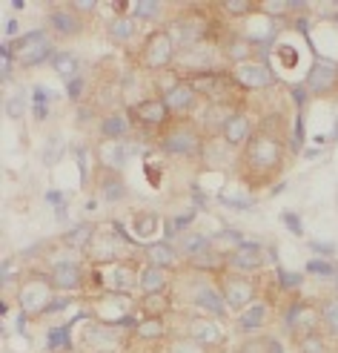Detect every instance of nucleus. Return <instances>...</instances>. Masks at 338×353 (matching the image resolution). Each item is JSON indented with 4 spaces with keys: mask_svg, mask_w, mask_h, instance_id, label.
Masks as SVG:
<instances>
[{
    "mask_svg": "<svg viewBox=\"0 0 338 353\" xmlns=\"http://www.w3.org/2000/svg\"><path fill=\"white\" fill-rule=\"evenodd\" d=\"M264 345H266V353H284V345L278 339H266Z\"/></svg>",
    "mask_w": 338,
    "mask_h": 353,
    "instance_id": "58",
    "label": "nucleus"
},
{
    "mask_svg": "<svg viewBox=\"0 0 338 353\" xmlns=\"http://www.w3.org/2000/svg\"><path fill=\"white\" fill-rule=\"evenodd\" d=\"M49 281H52V288H55L58 293H72L83 285V268L75 261V259H61L55 261L49 268Z\"/></svg>",
    "mask_w": 338,
    "mask_h": 353,
    "instance_id": "13",
    "label": "nucleus"
},
{
    "mask_svg": "<svg viewBox=\"0 0 338 353\" xmlns=\"http://www.w3.org/2000/svg\"><path fill=\"white\" fill-rule=\"evenodd\" d=\"M281 224L287 227V230L293 233V236H304V224H301V219L293 213V210H281Z\"/></svg>",
    "mask_w": 338,
    "mask_h": 353,
    "instance_id": "45",
    "label": "nucleus"
},
{
    "mask_svg": "<svg viewBox=\"0 0 338 353\" xmlns=\"http://www.w3.org/2000/svg\"><path fill=\"white\" fill-rule=\"evenodd\" d=\"M132 115L138 123H144V127H164V123H169L172 112L164 98H144L140 103H135Z\"/></svg>",
    "mask_w": 338,
    "mask_h": 353,
    "instance_id": "17",
    "label": "nucleus"
},
{
    "mask_svg": "<svg viewBox=\"0 0 338 353\" xmlns=\"http://www.w3.org/2000/svg\"><path fill=\"white\" fill-rule=\"evenodd\" d=\"M178 58V43L172 41L169 29H155L147 34L144 41V52H140V63L147 69H164L172 66Z\"/></svg>",
    "mask_w": 338,
    "mask_h": 353,
    "instance_id": "4",
    "label": "nucleus"
},
{
    "mask_svg": "<svg viewBox=\"0 0 338 353\" xmlns=\"http://www.w3.org/2000/svg\"><path fill=\"white\" fill-rule=\"evenodd\" d=\"M83 342L95 350H112L118 345V327L112 325H103V322H95V325H86L83 330Z\"/></svg>",
    "mask_w": 338,
    "mask_h": 353,
    "instance_id": "24",
    "label": "nucleus"
},
{
    "mask_svg": "<svg viewBox=\"0 0 338 353\" xmlns=\"http://www.w3.org/2000/svg\"><path fill=\"white\" fill-rule=\"evenodd\" d=\"M144 259L147 264H155V268H164V270H172L178 261H181V253H178V247L167 239L161 241H149L144 244Z\"/></svg>",
    "mask_w": 338,
    "mask_h": 353,
    "instance_id": "20",
    "label": "nucleus"
},
{
    "mask_svg": "<svg viewBox=\"0 0 338 353\" xmlns=\"http://www.w3.org/2000/svg\"><path fill=\"white\" fill-rule=\"evenodd\" d=\"M101 199L103 201H109V204H118L129 196V190H127V181L120 179V172H106L103 170V179H101Z\"/></svg>",
    "mask_w": 338,
    "mask_h": 353,
    "instance_id": "27",
    "label": "nucleus"
},
{
    "mask_svg": "<svg viewBox=\"0 0 338 353\" xmlns=\"http://www.w3.org/2000/svg\"><path fill=\"white\" fill-rule=\"evenodd\" d=\"M169 353H209V347L198 345V342L189 339V336H181V339H175L169 345Z\"/></svg>",
    "mask_w": 338,
    "mask_h": 353,
    "instance_id": "44",
    "label": "nucleus"
},
{
    "mask_svg": "<svg viewBox=\"0 0 338 353\" xmlns=\"http://www.w3.org/2000/svg\"><path fill=\"white\" fill-rule=\"evenodd\" d=\"M69 305H72V299H66V296H55V299L49 302L46 313H61V310H66Z\"/></svg>",
    "mask_w": 338,
    "mask_h": 353,
    "instance_id": "54",
    "label": "nucleus"
},
{
    "mask_svg": "<svg viewBox=\"0 0 338 353\" xmlns=\"http://www.w3.org/2000/svg\"><path fill=\"white\" fill-rule=\"evenodd\" d=\"M241 161H244L246 170L270 175V172H275L284 164V144L275 135H270V132H253L250 144L244 147Z\"/></svg>",
    "mask_w": 338,
    "mask_h": 353,
    "instance_id": "1",
    "label": "nucleus"
},
{
    "mask_svg": "<svg viewBox=\"0 0 338 353\" xmlns=\"http://www.w3.org/2000/svg\"><path fill=\"white\" fill-rule=\"evenodd\" d=\"M92 233H95V227H92V224H86V221H81V224L69 227V230L63 233V244L69 247V250H81V253H86L89 241H92Z\"/></svg>",
    "mask_w": 338,
    "mask_h": 353,
    "instance_id": "30",
    "label": "nucleus"
},
{
    "mask_svg": "<svg viewBox=\"0 0 338 353\" xmlns=\"http://www.w3.org/2000/svg\"><path fill=\"white\" fill-rule=\"evenodd\" d=\"M189 305L198 307V310H204L207 316H212V319H221V316L229 313V307H226V302H224L218 285H212V281H207V279H201L198 285L189 290Z\"/></svg>",
    "mask_w": 338,
    "mask_h": 353,
    "instance_id": "9",
    "label": "nucleus"
},
{
    "mask_svg": "<svg viewBox=\"0 0 338 353\" xmlns=\"http://www.w3.org/2000/svg\"><path fill=\"white\" fill-rule=\"evenodd\" d=\"M17 299H21V310L26 316H38V313H46L49 302L55 299V288H52L49 276H32L21 285Z\"/></svg>",
    "mask_w": 338,
    "mask_h": 353,
    "instance_id": "6",
    "label": "nucleus"
},
{
    "mask_svg": "<svg viewBox=\"0 0 338 353\" xmlns=\"http://www.w3.org/2000/svg\"><path fill=\"white\" fill-rule=\"evenodd\" d=\"M284 325H287V330L298 333V336L313 333L318 325H321V307H313L310 302H295L287 307V313H284Z\"/></svg>",
    "mask_w": 338,
    "mask_h": 353,
    "instance_id": "14",
    "label": "nucleus"
},
{
    "mask_svg": "<svg viewBox=\"0 0 338 353\" xmlns=\"http://www.w3.org/2000/svg\"><path fill=\"white\" fill-rule=\"evenodd\" d=\"M204 144L207 141L201 138V132L187 121H178L164 132L161 138V150L169 155H181V158H198L204 155Z\"/></svg>",
    "mask_w": 338,
    "mask_h": 353,
    "instance_id": "3",
    "label": "nucleus"
},
{
    "mask_svg": "<svg viewBox=\"0 0 338 353\" xmlns=\"http://www.w3.org/2000/svg\"><path fill=\"white\" fill-rule=\"evenodd\" d=\"M12 49H14V61L23 66H41L46 61L52 63V58L58 55L46 29H32L29 34H21L17 41H12Z\"/></svg>",
    "mask_w": 338,
    "mask_h": 353,
    "instance_id": "2",
    "label": "nucleus"
},
{
    "mask_svg": "<svg viewBox=\"0 0 338 353\" xmlns=\"http://www.w3.org/2000/svg\"><path fill=\"white\" fill-rule=\"evenodd\" d=\"M304 270L310 273V276H318V279H335V273H338V268L330 261V259H310L307 264H304Z\"/></svg>",
    "mask_w": 338,
    "mask_h": 353,
    "instance_id": "39",
    "label": "nucleus"
},
{
    "mask_svg": "<svg viewBox=\"0 0 338 353\" xmlns=\"http://www.w3.org/2000/svg\"><path fill=\"white\" fill-rule=\"evenodd\" d=\"M258 12L270 14L273 21H275V14H287L290 9H287V0H264V3L258 6Z\"/></svg>",
    "mask_w": 338,
    "mask_h": 353,
    "instance_id": "46",
    "label": "nucleus"
},
{
    "mask_svg": "<svg viewBox=\"0 0 338 353\" xmlns=\"http://www.w3.org/2000/svg\"><path fill=\"white\" fill-rule=\"evenodd\" d=\"M304 86L310 90V95H321L327 98L335 86H338V63L324 58V55H315L310 72L304 78Z\"/></svg>",
    "mask_w": 338,
    "mask_h": 353,
    "instance_id": "7",
    "label": "nucleus"
},
{
    "mask_svg": "<svg viewBox=\"0 0 338 353\" xmlns=\"http://www.w3.org/2000/svg\"><path fill=\"white\" fill-rule=\"evenodd\" d=\"M135 32H138V21L132 14H120L106 26V34H109L112 43H129L135 38Z\"/></svg>",
    "mask_w": 338,
    "mask_h": 353,
    "instance_id": "29",
    "label": "nucleus"
},
{
    "mask_svg": "<svg viewBox=\"0 0 338 353\" xmlns=\"http://www.w3.org/2000/svg\"><path fill=\"white\" fill-rule=\"evenodd\" d=\"M224 9H226L229 14H246V17H250V14L255 12V6L250 3V0H226Z\"/></svg>",
    "mask_w": 338,
    "mask_h": 353,
    "instance_id": "47",
    "label": "nucleus"
},
{
    "mask_svg": "<svg viewBox=\"0 0 338 353\" xmlns=\"http://www.w3.org/2000/svg\"><path fill=\"white\" fill-rule=\"evenodd\" d=\"M63 155H66V141H63V135H61V132L49 135L46 144H43V150H41V164H43V167H55V164H61Z\"/></svg>",
    "mask_w": 338,
    "mask_h": 353,
    "instance_id": "32",
    "label": "nucleus"
},
{
    "mask_svg": "<svg viewBox=\"0 0 338 353\" xmlns=\"http://www.w3.org/2000/svg\"><path fill=\"white\" fill-rule=\"evenodd\" d=\"M3 110H6V118L21 121V118L32 110V98H26L23 92H12V95L6 98V103H3Z\"/></svg>",
    "mask_w": 338,
    "mask_h": 353,
    "instance_id": "35",
    "label": "nucleus"
},
{
    "mask_svg": "<svg viewBox=\"0 0 338 353\" xmlns=\"http://www.w3.org/2000/svg\"><path fill=\"white\" fill-rule=\"evenodd\" d=\"M212 58H215V49L198 43V46H189V49H178L175 63L181 72L189 69V75H201V72H212Z\"/></svg>",
    "mask_w": 338,
    "mask_h": 353,
    "instance_id": "15",
    "label": "nucleus"
},
{
    "mask_svg": "<svg viewBox=\"0 0 338 353\" xmlns=\"http://www.w3.org/2000/svg\"><path fill=\"white\" fill-rule=\"evenodd\" d=\"M164 12V6L158 3V0H138V3L132 6V17L140 23V21H155L158 14Z\"/></svg>",
    "mask_w": 338,
    "mask_h": 353,
    "instance_id": "38",
    "label": "nucleus"
},
{
    "mask_svg": "<svg viewBox=\"0 0 338 353\" xmlns=\"http://www.w3.org/2000/svg\"><path fill=\"white\" fill-rule=\"evenodd\" d=\"M17 32H21V23H17V17H6V23H3V34H6V41L12 43V38L17 41Z\"/></svg>",
    "mask_w": 338,
    "mask_h": 353,
    "instance_id": "53",
    "label": "nucleus"
},
{
    "mask_svg": "<svg viewBox=\"0 0 338 353\" xmlns=\"http://www.w3.org/2000/svg\"><path fill=\"white\" fill-rule=\"evenodd\" d=\"M241 38L244 41H250L253 46H261V49H266L275 38H278V26H275V21L270 14H264V12H253L250 17H246V23H244V29H241Z\"/></svg>",
    "mask_w": 338,
    "mask_h": 353,
    "instance_id": "12",
    "label": "nucleus"
},
{
    "mask_svg": "<svg viewBox=\"0 0 338 353\" xmlns=\"http://www.w3.org/2000/svg\"><path fill=\"white\" fill-rule=\"evenodd\" d=\"M266 319H270V305L264 302V299H255V302L250 307H244L241 313H235V325L241 333H255L266 325Z\"/></svg>",
    "mask_w": 338,
    "mask_h": 353,
    "instance_id": "21",
    "label": "nucleus"
},
{
    "mask_svg": "<svg viewBox=\"0 0 338 353\" xmlns=\"http://www.w3.org/2000/svg\"><path fill=\"white\" fill-rule=\"evenodd\" d=\"M140 310H144V319H164V313L169 310V296L167 293H149L140 302Z\"/></svg>",
    "mask_w": 338,
    "mask_h": 353,
    "instance_id": "33",
    "label": "nucleus"
},
{
    "mask_svg": "<svg viewBox=\"0 0 338 353\" xmlns=\"http://www.w3.org/2000/svg\"><path fill=\"white\" fill-rule=\"evenodd\" d=\"M135 152H138V147L132 144V141H101V144L95 147L98 164L106 172H120V167L127 164Z\"/></svg>",
    "mask_w": 338,
    "mask_h": 353,
    "instance_id": "11",
    "label": "nucleus"
},
{
    "mask_svg": "<svg viewBox=\"0 0 338 353\" xmlns=\"http://www.w3.org/2000/svg\"><path fill=\"white\" fill-rule=\"evenodd\" d=\"M32 115H34V121H46L49 107H41V103H32Z\"/></svg>",
    "mask_w": 338,
    "mask_h": 353,
    "instance_id": "56",
    "label": "nucleus"
},
{
    "mask_svg": "<svg viewBox=\"0 0 338 353\" xmlns=\"http://www.w3.org/2000/svg\"><path fill=\"white\" fill-rule=\"evenodd\" d=\"M290 92H293V101H295V107H298V112H301V107H304V103L310 101V90H307L304 83H295Z\"/></svg>",
    "mask_w": 338,
    "mask_h": 353,
    "instance_id": "51",
    "label": "nucleus"
},
{
    "mask_svg": "<svg viewBox=\"0 0 338 353\" xmlns=\"http://www.w3.org/2000/svg\"><path fill=\"white\" fill-rule=\"evenodd\" d=\"M321 327L330 333V336L338 339V296L327 299V302L321 305Z\"/></svg>",
    "mask_w": 338,
    "mask_h": 353,
    "instance_id": "36",
    "label": "nucleus"
},
{
    "mask_svg": "<svg viewBox=\"0 0 338 353\" xmlns=\"http://www.w3.org/2000/svg\"><path fill=\"white\" fill-rule=\"evenodd\" d=\"M81 26H83V21H81V14L75 9H61L58 6V9L49 12V29L55 34H61V38H72V34L81 32Z\"/></svg>",
    "mask_w": 338,
    "mask_h": 353,
    "instance_id": "22",
    "label": "nucleus"
},
{
    "mask_svg": "<svg viewBox=\"0 0 338 353\" xmlns=\"http://www.w3.org/2000/svg\"><path fill=\"white\" fill-rule=\"evenodd\" d=\"M98 132H101L103 141H127V135H129V118H127V112L103 115Z\"/></svg>",
    "mask_w": 338,
    "mask_h": 353,
    "instance_id": "25",
    "label": "nucleus"
},
{
    "mask_svg": "<svg viewBox=\"0 0 338 353\" xmlns=\"http://www.w3.org/2000/svg\"><path fill=\"white\" fill-rule=\"evenodd\" d=\"M75 12H92L95 9V0H75Z\"/></svg>",
    "mask_w": 338,
    "mask_h": 353,
    "instance_id": "57",
    "label": "nucleus"
},
{
    "mask_svg": "<svg viewBox=\"0 0 338 353\" xmlns=\"http://www.w3.org/2000/svg\"><path fill=\"white\" fill-rule=\"evenodd\" d=\"M278 288L281 290H298L301 285H304V273H293V270H284L278 268Z\"/></svg>",
    "mask_w": 338,
    "mask_h": 353,
    "instance_id": "42",
    "label": "nucleus"
},
{
    "mask_svg": "<svg viewBox=\"0 0 338 353\" xmlns=\"http://www.w3.org/2000/svg\"><path fill=\"white\" fill-rule=\"evenodd\" d=\"M32 103H41V107H46V103H52V101H55V92H52V90H46V86H41V83H34L32 86Z\"/></svg>",
    "mask_w": 338,
    "mask_h": 353,
    "instance_id": "48",
    "label": "nucleus"
},
{
    "mask_svg": "<svg viewBox=\"0 0 338 353\" xmlns=\"http://www.w3.org/2000/svg\"><path fill=\"white\" fill-rule=\"evenodd\" d=\"M75 161H78V170H81V181L89 179V152L83 147H75Z\"/></svg>",
    "mask_w": 338,
    "mask_h": 353,
    "instance_id": "50",
    "label": "nucleus"
},
{
    "mask_svg": "<svg viewBox=\"0 0 338 353\" xmlns=\"http://www.w3.org/2000/svg\"><path fill=\"white\" fill-rule=\"evenodd\" d=\"M129 221H132L129 233H135L138 244H149V239L158 233V227H161V219H158L152 210H147V213H135Z\"/></svg>",
    "mask_w": 338,
    "mask_h": 353,
    "instance_id": "28",
    "label": "nucleus"
},
{
    "mask_svg": "<svg viewBox=\"0 0 338 353\" xmlns=\"http://www.w3.org/2000/svg\"><path fill=\"white\" fill-rule=\"evenodd\" d=\"M233 78L238 86H244V90H266V86H273L275 75H273V69L266 66V61L261 58H253V61H246V63H235L233 66Z\"/></svg>",
    "mask_w": 338,
    "mask_h": 353,
    "instance_id": "8",
    "label": "nucleus"
},
{
    "mask_svg": "<svg viewBox=\"0 0 338 353\" xmlns=\"http://www.w3.org/2000/svg\"><path fill=\"white\" fill-rule=\"evenodd\" d=\"M52 72H55L61 81H75L81 78V61L75 52H66V49H58V55L52 58Z\"/></svg>",
    "mask_w": 338,
    "mask_h": 353,
    "instance_id": "26",
    "label": "nucleus"
},
{
    "mask_svg": "<svg viewBox=\"0 0 338 353\" xmlns=\"http://www.w3.org/2000/svg\"><path fill=\"white\" fill-rule=\"evenodd\" d=\"M198 92L189 86V81H178V83H172L169 90L164 92V101H167V107H169V112L172 115H187V112H192L195 110V103H198Z\"/></svg>",
    "mask_w": 338,
    "mask_h": 353,
    "instance_id": "18",
    "label": "nucleus"
},
{
    "mask_svg": "<svg viewBox=\"0 0 338 353\" xmlns=\"http://www.w3.org/2000/svg\"><path fill=\"white\" fill-rule=\"evenodd\" d=\"M218 290H221L226 307L233 313H241L244 307H250L255 302V285L241 273H221L218 276Z\"/></svg>",
    "mask_w": 338,
    "mask_h": 353,
    "instance_id": "5",
    "label": "nucleus"
},
{
    "mask_svg": "<svg viewBox=\"0 0 338 353\" xmlns=\"http://www.w3.org/2000/svg\"><path fill=\"white\" fill-rule=\"evenodd\" d=\"M298 353H327V342L321 336V330H313L298 336Z\"/></svg>",
    "mask_w": 338,
    "mask_h": 353,
    "instance_id": "37",
    "label": "nucleus"
},
{
    "mask_svg": "<svg viewBox=\"0 0 338 353\" xmlns=\"http://www.w3.org/2000/svg\"><path fill=\"white\" fill-rule=\"evenodd\" d=\"M226 268L233 273H258L264 268V247L255 241H241L235 250L226 253Z\"/></svg>",
    "mask_w": 338,
    "mask_h": 353,
    "instance_id": "10",
    "label": "nucleus"
},
{
    "mask_svg": "<svg viewBox=\"0 0 338 353\" xmlns=\"http://www.w3.org/2000/svg\"><path fill=\"white\" fill-rule=\"evenodd\" d=\"M189 81V86L198 95H204V98H215V95H221V75L218 72H201V75H189L187 78Z\"/></svg>",
    "mask_w": 338,
    "mask_h": 353,
    "instance_id": "31",
    "label": "nucleus"
},
{
    "mask_svg": "<svg viewBox=\"0 0 338 353\" xmlns=\"http://www.w3.org/2000/svg\"><path fill=\"white\" fill-rule=\"evenodd\" d=\"M187 336L195 339L198 345H204V347H218L224 342V330L209 316V319H189L187 322Z\"/></svg>",
    "mask_w": 338,
    "mask_h": 353,
    "instance_id": "19",
    "label": "nucleus"
},
{
    "mask_svg": "<svg viewBox=\"0 0 338 353\" xmlns=\"http://www.w3.org/2000/svg\"><path fill=\"white\" fill-rule=\"evenodd\" d=\"M46 347H49V353L72 347V325H55V327H52L46 333Z\"/></svg>",
    "mask_w": 338,
    "mask_h": 353,
    "instance_id": "34",
    "label": "nucleus"
},
{
    "mask_svg": "<svg viewBox=\"0 0 338 353\" xmlns=\"http://www.w3.org/2000/svg\"><path fill=\"white\" fill-rule=\"evenodd\" d=\"M66 95L72 98V101H81V95H83V78L69 81V83H66Z\"/></svg>",
    "mask_w": 338,
    "mask_h": 353,
    "instance_id": "52",
    "label": "nucleus"
},
{
    "mask_svg": "<svg viewBox=\"0 0 338 353\" xmlns=\"http://www.w3.org/2000/svg\"><path fill=\"white\" fill-rule=\"evenodd\" d=\"M221 135H224V141L233 150H241V147H246L250 144V138H253V121H250V115L246 112H229V118L224 121V130H221Z\"/></svg>",
    "mask_w": 338,
    "mask_h": 353,
    "instance_id": "16",
    "label": "nucleus"
},
{
    "mask_svg": "<svg viewBox=\"0 0 338 353\" xmlns=\"http://www.w3.org/2000/svg\"><path fill=\"white\" fill-rule=\"evenodd\" d=\"M275 58H278L281 69H295V66H298V52H295V46H290V43H278V46H275Z\"/></svg>",
    "mask_w": 338,
    "mask_h": 353,
    "instance_id": "41",
    "label": "nucleus"
},
{
    "mask_svg": "<svg viewBox=\"0 0 338 353\" xmlns=\"http://www.w3.org/2000/svg\"><path fill=\"white\" fill-rule=\"evenodd\" d=\"M310 250L318 253V259H332L335 256V244L332 241H310Z\"/></svg>",
    "mask_w": 338,
    "mask_h": 353,
    "instance_id": "49",
    "label": "nucleus"
},
{
    "mask_svg": "<svg viewBox=\"0 0 338 353\" xmlns=\"http://www.w3.org/2000/svg\"><path fill=\"white\" fill-rule=\"evenodd\" d=\"M46 201L55 204V210L63 207V192H61V190H46Z\"/></svg>",
    "mask_w": 338,
    "mask_h": 353,
    "instance_id": "55",
    "label": "nucleus"
},
{
    "mask_svg": "<svg viewBox=\"0 0 338 353\" xmlns=\"http://www.w3.org/2000/svg\"><path fill=\"white\" fill-rule=\"evenodd\" d=\"M169 285V270L155 268V264H144L138 273V290L149 296V293H164Z\"/></svg>",
    "mask_w": 338,
    "mask_h": 353,
    "instance_id": "23",
    "label": "nucleus"
},
{
    "mask_svg": "<svg viewBox=\"0 0 338 353\" xmlns=\"http://www.w3.org/2000/svg\"><path fill=\"white\" fill-rule=\"evenodd\" d=\"M332 285H335V288H338V273H335V279H332Z\"/></svg>",
    "mask_w": 338,
    "mask_h": 353,
    "instance_id": "59",
    "label": "nucleus"
},
{
    "mask_svg": "<svg viewBox=\"0 0 338 353\" xmlns=\"http://www.w3.org/2000/svg\"><path fill=\"white\" fill-rule=\"evenodd\" d=\"M135 333L138 336H144V339H161L167 333V325H164V319H140Z\"/></svg>",
    "mask_w": 338,
    "mask_h": 353,
    "instance_id": "40",
    "label": "nucleus"
},
{
    "mask_svg": "<svg viewBox=\"0 0 338 353\" xmlns=\"http://www.w3.org/2000/svg\"><path fill=\"white\" fill-rule=\"evenodd\" d=\"M221 204H226V207H233V210H250V207H255V196H229L226 190H221Z\"/></svg>",
    "mask_w": 338,
    "mask_h": 353,
    "instance_id": "43",
    "label": "nucleus"
}]
</instances>
